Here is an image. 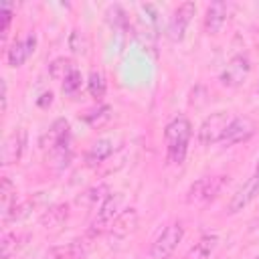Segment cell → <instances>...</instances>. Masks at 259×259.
<instances>
[{"label": "cell", "mask_w": 259, "mask_h": 259, "mask_svg": "<svg viewBox=\"0 0 259 259\" xmlns=\"http://www.w3.org/2000/svg\"><path fill=\"white\" fill-rule=\"evenodd\" d=\"M192 136V125L184 115L174 117L166 130H164V140H166V156L168 162L172 164H182L188 152V142Z\"/></svg>", "instance_id": "cell-1"}, {"label": "cell", "mask_w": 259, "mask_h": 259, "mask_svg": "<svg viewBox=\"0 0 259 259\" xmlns=\"http://www.w3.org/2000/svg\"><path fill=\"white\" fill-rule=\"evenodd\" d=\"M229 176L225 174H217V176H202L196 182L190 184V188L186 190V202L192 206H204L210 200L217 198V194L223 190L225 182Z\"/></svg>", "instance_id": "cell-2"}, {"label": "cell", "mask_w": 259, "mask_h": 259, "mask_svg": "<svg viewBox=\"0 0 259 259\" xmlns=\"http://www.w3.org/2000/svg\"><path fill=\"white\" fill-rule=\"evenodd\" d=\"M119 206H121V194H109L97 208V217L91 223L89 231H87V239H95L99 235H103L105 231H109L111 223L115 221V217L119 214Z\"/></svg>", "instance_id": "cell-3"}, {"label": "cell", "mask_w": 259, "mask_h": 259, "mask_svg": "<svg viewBox=\"0 0 259 259\" xmlns=\"http://www.w3.org/2000/svg\"><path fill=\"white\" fill-rule=\"evenodd\" d=\"M231 119L233 117L227 111H214L208 117H204L200 127H198V144L200 146H212L217 142H223V136H225Z\"/></svg>", "instance_id": "cell-4"}, {"label": "cell", "mask_w": 259, "mask_h": 259, "mask_svg": "<svg viewBox=\"0 0 259 259\" xmlns=\"http://www.w3.org/2000/svg\"><path fill=\"white\" fill-rule=\"evenodd\" d=\"M182 237H184V227H182V223H170L158 237H156V241L152 243V249H150V255H152V259H168L172 253H174V249L178 247V243L182 241Z\"/></svg>", "instance_id": "cell-5"}, {"label": "cell", "mask_w": 259, "mask_h": 259, "mask_svg": "<svg viewBox=\"0 0 259 259\" xmlns=\"http://www.w3.org/2000/svg\"><path fill=\"white\" fill-rule=\"evenodd\" d=\"M194 12H196V4L194 2H182L174 10V14L170 18V24H168V30H166V34H168V38L172 42H180L184 38V32H186Z\"/></svg>", "instance_id": "cell-6"}, {"label": "cell", "mask_w": 259, "mask_h": 259, "mask_svg": "<svg viewBox=\"0 0 259 259\" xmlns=\"http://www.w3.org/2000/svg\"><path fill=\"white\" fill-rule=\"evenodd\" d=\"M249 73H251V61L245 55H235L227 63V67L223 69L221 83L225 87H239V85H243L247 81Z\"/></svg>", "instance_id": "cell-7"}, {"label": "cell", "mask_w": 259, "mask_h": 259, "mask_svg": "<svg viewBox=\"0 0 259 259\" xmlns=\"http://www.w3.org/2000/svg\"><path fill=\"white\" fill-rule=\"evenodd\" d=\"M257 125L255 121L249 117V115H239V117H233L227 125V132L223 136V144L225 146H235V144H243L247 142L253 134H255Z\"/></svg>", "instance_id": "cell-8"}, {"label": "cell", "mask_w": 259, "mask_h": 259, "mask_svg": "<svg viewBox=\"0 0 259 259\" xmlns=\"http://www.w3.org/2000/svg\"><path fill=\"white\" fill-rule=\"evenodd\" d=\"M24 146H26V132L22 127H18L10 136H6L2 150H0V164L2 166L16 164L24 152Z\"/></svg>", "instance_id": "cell-9"}, {"label": "cell", "mask_w": 259, "mask_h": 259, "mask_svg": "<svg viewBox=\"0 0 259 259\" xmlns=\"http://www.w3.org/2000/svg\"><path fill=\"white\" fill-rule=\"evenodd\" d=\"M259 194V170L253 172V176L247 178V182L233 194V198L229 200V212L235 214L239 210H243L247 204H251Z\"/></svg>", "instance_id": "cell-10"}, {"label": "cell", "mask_w": 259, "mask_h": 259, "mask_svg": "<svg viewBox=\"0 0 259 259\" xmlns=\"http://www.w3.org/2000/svg\"><path fill=\"white\" fill-rule=\"evenodd\" d=\"M34 47H36V36H34V34H28L26 38L14 40V42L10 45V49H8V55H6L8 65L14 67V69L22 67L24 61L34 53Z\"/></svg>", "instance_id": "cell-11"}, {"label": "cell", "mask_w": 259, "mask_h": 259, "mask_svg": "<svg viewBox=\"0 0 259 259\" xmlns=\"http://www.w3.org/2000/svg\"><path fill=\"white\" fill-rule=\"evenodd\" d=\"M227 14H229V4L223 0L210 2L206 6V14H204V28L208 34H217L223 24L227 22Z\"/></svg>", "instance_id": "cell-12"}, {"label": "cell", "mask_w": 259, "mask_h": 259, "mask_svg": "<svg viewBox=\"0 0 259 259\" xmlns=\"http://www.w3.org/2000/svg\"><path fill=\"white\" fill-rule=\"evenodd\" d=\"M65 144H69V123H67V119L59 117V119L53 121V125L49 127V132L40 138V146L53 150V148L65 146Z\"/></svg>", "instance_id": "cell-13"}, {"label": "cell", "mask_w": 259, "mask_h": 259, "mask_svg": "<svg viewBox=\"0 0 259 259\" xmlns=\"http://www.w3.org/2000/svg\"><path fill=\"white\" fill-rule=\"evenodd\" d=\"M136 225H138V212H136V208H125V210H121L115 217V221L109 227V233L113 237H117V239H125L136 229Z\"/></svg>", "instance_id": "cell-14"}, {"label": "cell", "mask_w": 259, "mask_h": 259, "mask_svg": "<svg viewBox=\"0 0 259 259\" xmlns=\"http://www.w3.org/2000/svg\"><path fill=\"white\" fill-rule=\"evenodd\" d=\"M217 245H219V237L214 233H206L194 243V247H190L184 259H210Z\"/></svg>", "instance_id": "cell-15"}, {"label": "cell", "mask_w": 259, "mask_h": 259, "mask_svg": "<svg viewBox=\"0 0 259 259\" xmlns=\"http://www.w3.org/2000/svg\"><path fill=\"white\" fill-rule=\"evenodd\" d=\"M113 154V142L107 140V138H101L97 142H93L85 154V160L87 164H99L103 160H107L109 156Z\"/></svg>", "instance_id": "cell-16"}, {"label": "cell", "mask_w": 259, "mask_h": 259, "mask_svg": "<svg viewBox=\"0 0 259 259\" xmlns=\"http://www.w3.org/2000/svg\"><path fill=\"white\" fill-rule=\"evenodd\" d=\"M67 217H69V204H65V202L63 204H55L40 217V225L45 229H57L67 221Z\"/></svg>", "instance_id": "cell-17"}, {"label": "cell", "mask_w": 259, "mask_h": 259, "mask_svg": "<svg viewBox=\"0 0 259 259\" xmlns=\"http://www.w3.org/2000/svg\"><path fill=\"white\" fill-rule=\"evenodd\" d=\"M109 196V190H107V186L105 184H97V186H91V188H87L81 196H79V202L81 204H85V206H95L97 202L101 204L105 198Z\"/></svg>", "instance_id": "cell-18"}, {"label": "cell", "mask_w": 259, "mask_h": 259, "mask_svg": "<svg viewBox=\"0 0 259 259\" xmlns=\"http://www.w3.org/2000/svg\"><path fill=\"white\" fill-rule=\"evenodd\" d=\"M71 71H75V65H73V61L69 57H59L49 65V75L53 79H57V81H65V77Z\"/></svg>", "instance_id": "cell-19"}, {"label": "cell", "mask_w": 259, "mask_h": 259, "mask_svg": "<svg viewBox=\"0 0 259 259\" xmlns=\"http://www.w3.org/2000/svg\"><path fill=\"white\" fill-rule=\"evenodd\" d=\"M87 89H89V93H91L93 99H101L105 95V89H107V83H105L103 73L91 71L89 73V81H87Z\"/></svg>", "instance_id": "cell-20"}, {"label": "cell", "mask_w": 259, "mask_h": 259, "mask_svg": "<svg viewBox=\"0 0 259 259\" xmlns=\"http://www.w3.org/2000/svg\"><path fill=\"white\" fill-rule=\"evenodd\" d=\"M26 237H18V235H4L2 237V243H0V257L2 259H8L10 255H14L20 247H22V243L20 241H24Z\"/></svg>", "instance_id": "cell-21"}, {"label": "cell", "mask_w": 259, "mask_h": 259, "mask_svg": "<svg viewBox=\"0 0 259 259\" xmlns=\"http://www.w3.org/2000/svg\"><path fill=\"white\" fill-rule=\"evenodd\" d=\"M109 117H111V107H109V105H99L97 109L89 111L83 119H85L91 127H99V125H101V123H105Z\"/></svg>", "instance_id": "cell-22"}, {"label": "cell", "mask_w": 259, "mask_h": 259, "mask_svg": "<svg viewBox=\"0 0 259 259\" xmlns=\"http://www.w3.org/2000/svg\"><path fill=\"white\" fill-rule=\"evenodd\" d=\"M107 20L115 26V28H125L127 26V18H125V12H123V8L119 6V4H113V6H109L107 8Z\"/></svg>", "instance_id": "cell-23"}, {"label": "cell", "mask_w": 259, "mask_h": 259, "mask_svg": "<svg viewBox=\"0 0 259 259\" xmlns=\"http://www.w3.org/2000/svg\"><path fill=\"white\" fill-rule=\"evenodd\" d=\"M81 83H83L81 73H79L77 69L71 71V73L65 77V81H63V93H67V95H75V93L81 89Z\"/></svg>", "instance_id": "cell-24"}, {"label": "cell", "mask_w": 259, "mask_h": 259, "mask_svg": "<svg viewBox=\"0 0 259 259\" xmlns=\"http://www.w3.org/2000/svg\"><path fill=\"white\" fill-rule=\"evenodd\" d=\"M14 192H16V190H14L12 182H10L6 176H2V190H0V194H2V214H4V217L10 212V202H12Z\"/></svg>", "instance_id": "cell-25"}, {"label": "cell", "mask_w": 259, "mask_h": 259, "mask_svg": "<svg viewBox=\"0 0 259 259\" xmlns=\"http://www.w3.org/2000/svg\"><path fill=\"white\" fill-rule=\"evenodd\" d=\"M69 47H71L73 53H83V51H85V49H83V34H81L79 30H73V32H71V36H69Z\"/></svg>", "instance_id": "cell-26"}, {"label": "cell", "mask_w": 259, "mask_h": 259, "mask_svg": "<svg viewBox=\"0 0 259 259\" xmlns=\"http://www.w3.org/2000/svg\"><path fill=\"white\" fill-rule=\"evenodd\" d=\"M10 20H12V8L10 4H2V36H6L8 32V26H10Z\"/></svg>", "instance_id": "cell-27"}, {"label": "cell", "mask_w": 259, "mask_h": 259, "mask_svg": "<svg viewBox=\"0 0 259 259\" xmlns=\"http://www.w3.org/2000/svg\"><path fill=\"white\" fill-rule=\"evenodd\" d=\"M0 87H2V95H0V101H2V103H0V111L4 113V111H6V101H8V95H6V93H8V87H6V81H4V79L0 81Z\"/></svg>", "instance_id": "cell-28"}, {"label": "cell", "mask_w": 259, "mask_h": 259, "mask_svg": "<svg viewBox=\"0 0 259 259\" xmlns=\"http://www.w3.org/2000/svg\"><path fill=\"white\" fill-rule=\"evenodd\" d=\"M53 103V93L49 91V93H42L40 95V99H38V105L40 107H47V105H51Z\"/></svg>", "instance_id": "cell-29"}, {"label": "cell", "mask_w": 259, "mask_h": 259, "mask_svg": "<svg viewBox=\"0 0 259 259\" xmlns=\"http://www.w3.org/2000/svg\"><path fill=\"white\" fill-rule=\"evenodd\" d=\"M255 170H259V160H257V168H255Z\"/></svg>", "instance_id": "cell-30"}, {"label": "cell", "mask_w": 259, "mask_h": 259, "mask_svg": "<svg viewBox=\"0 0 259 259\" xmlns=\"http://www.w3.org/2000/svg\"><path fill=\"white\" fill-rule=\"evenodd\" d=\"M255 259H259V255H257V257H255Z\"/></svg>", "instance_id": "cell-31"}]
</instances>
